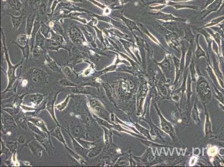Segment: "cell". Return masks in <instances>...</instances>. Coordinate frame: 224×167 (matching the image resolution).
<instances>
[{"instance_id": "6da1fadb", "label": "cell", "mask_w": 224, "mask_h": 167, "mask_svg": "<svg viewBox=\"0 0 224 167\" xmlns=\"http://www.w3.org/2000/svg\"><path fill=\"white\" fill-rule=\"evenodd\" d=\"M29 78L33 83L43 84L48 80V75L40 69L34 68L30 71Z\"/></svg>"}, {"instance_id": "7a4b0ae2", "label": "cell", "mask_w": 224, "mask_h": 167, "mask_svg": "<svg viewBox=\"0 0 224 167\" xmlns=\"http://www.w3.org/2000/svg\"><path fill=\"white\" fill-rule=\"evenodd\" d=\"M3 38H4V37H3ZM3 42H4V50H5L6 58L7 59V62L8 64V67L7 75H8V87L7 88V89L8 90L9 88H10L12 86L13 83L15 82V80L17 78L16 76H15V71H16V69L17 67H19L20 65V64H21V63L17 64L16 65H15V66H13V65H11V64L10 63V61H9L8 55L7 54V51L6 50L7 49L6 46H5V45H4V38L3 40Z\"/></svg>"}, {"instance_id": "3957f363", "label": "cell", "mask_w": 224, "mask_h": 167, "mask_svg": "<svg viewBox=\"0 0 224 167\" xmlns=\"http://www.w3.org/2000/svg\"><path fill=\"white\" fill-rule=\"evenodd\" d=\"M29 146L34 157H35L37 159H40L42 158V154L44 151V149L42 147V146L39 142L37 140H33V142L30 143Z\"/></svg>"}, {"instance_id": "277c9868", "label": "cell", "mask_w": 224, "mask_h": 167, "mask_svg": "<svg viewBox=\"0 0 224 167\" xmlns=\"http://www.w3.org/2000/svg\"><path fill=\"white\" fill-rule=\"evenodd\" d=\"M36 19V13H30L29 16L27 17V25H26V34L31 37V33L33 30V25L35 23V21Z\"/></svg>"}, {"instance_id": "5b68a950", "label": "cell", "mask_w": 224, "mask_h": 167, "mask_svg": "<svg viewBox=\"0 0 224 167\" xmlns=\"http://www.w3.org/2000/svg\"><path fill=\"white\" fill-rule=\"evenodd\" d=\"M29 121H31L34 124L38 126L40 129L47 134L49 137L50 138V133L47 129L45 123L42 121V120L38 117H31L29 119Z\"/></svg>"}, {"instance_id": "8992f818", "label": "cell", "mask_w": 224, "mask_h": 167, "mask_svg": "<svg viewBox=\"0 0 224 167\" xmlns=\"http://www.w3.org/2000/svg\"><path fill=\"white\" fill-rule=\"evenodd\" d=\"M7 15L11 17L13 31L15 32H16L17 30L19 29V27L21 25L23 17L22 16L18 17L15 16L13 15L12 14H10V13H7Z\"/></svg>"}, {"instance_id": "52a82bcc", "label": "cell", "mask_w": 224, "mask_h": 167, "mask_svg": "<svg viewBox=\"0 0 224 167\" xmlns=\"http://www.w3.org/2000/svg\"><path fill=\"white\" fill-rule=\"evenodd\" d=\"M7 4L11 8L17 11H20L23 7V4L20 0H6Z\"/></svg>"}, {"instance_id": "ba28073f", "label": "cell", "mask_w": 224, "mask_h": 167, "mask_svg": "<svg viewBox=\"0 0 224 167\" xmlns=\"http://www.w3.org/2000/svg\"><path fill=\"white\" fill-rule=\"evenodd\" d=\"M33 135L35 136L36 140L39 142L42 146L45 148L46 150H48V149L50 148V144H49V142L47 140L45 137L42 136L36 133H33Z\"/></svg>"}, {"instance_id": "9c48e42d", "label": "cell", "mask_w": 224, "mask_h": 167, "mask_svg": "<svg viewBox=\"0 0 224 167\" xmlns=\"http://www.w3.org/2000/svg\"><path fill=\"white\" fill-rule=\"evenodd\" d=\"M51 135L54 137L55 138H56L58 140H59L61 143H62V144L65 146H67V144H66V142L65 141V139L64 138V137L62 136V132L60 131V128L58 127V128H56L55 129H54L52 132H51Z\"/></svg>"}, {"instance_id": "30bf717a", "label": "cell", "mask_w": 224, "mask_h": 167, "mask_svg": "<svg viewBox=\"0 0 224 167\" xmlns=\"http://www.w3.org/2000/svg\"><path fill=\"white\" fill-rule=\"evenodd\" d=\"M69 134L70 135V137L71 138V140H72V144H73V147L74 148L75 150L78 154H80L81 155H83V153L84 151V148L82 146L80 145V144L76 139H75L74 138H73V137L70 134Z\"/></svg>"}, {"instance_id": "8fae6325", "label": "cell", "mask_w": 224, "mask_h": 167, "mask_svg": "<svg viewBox=\"0 0 224 167\" xmlns=\"http://www.w3.org/2000/svg\"><path fill=\"white\" fill-rule=\"evenodd\" d=\"M55 100H50V101L48 103L47 105L46 106V110L49 112L50 114V115H51V117L53 118L54 120L55 121V122L56 123V124H58V126H60L59 124L58 123V122L57 121L56 117H55V113H54V102H55Z\"/></svg>"}, {"instance_id": "7c38bea8", "label": "cell", "mask_w": 224, "mask_h": 167, "mask_svg": "<svg viewBox=\"0 0 224 167\" xmlns=\"http://www.w3.org/2000/svg\"><path fill=\"white\" fill-rule=\"evenodd\" d=\"M46 65L53 71L60 72H61V69L56 64V63H55L54 61L52 59H51L48 56H47V58H46Z\"/></svg>"}, {"instance_id": "4fadbf2b", "label": "cell", "mask_w": 224, "mask_h": 167, "mask_svg": "<svg viewBox=\"0 0 224 167\" xmlns=\"http://www.w3.org/2000/svg\"><path fill=\"white\" fill-rule=\"evenodd\" d=\"M29 36L27 34H22L17 38V44L22 46H24L29 42Z\"/></svg>"}, {"instance_id": "5bb4252c", "label": "cell", "mask_w": 224, "mask_h": 167, "mask_svg": "<svg viewBox=\"0 0 224 167\" xmlns=\"http://www.w3.org/2000/svg\"><path fill=\"white\" fill-rule=\"evenodd\" d=\"M2 119H3V121L4 122V124L7 126H13L16 125L15 121L13 120V119L10 115H9L8 114H2Z\"/></svg>"}, {"instance_id": "9a60e30c", "label": "cell", "mask_w": 224, "mask_h": 167, "mask_svg": "<svg viewBox=\"0 0 224 167\" xmlns=\"http://www.w3.org/2000/svg\"><path fill=\"white\" fill-rule=\"evenodd\" d=\"M102 150V148L99 147V146H94L91 148L90 151H89L88 154V157L92 158L96 157L101 153Z\"/></svg>"}, {"instance_id": "2e32d148", "label": "cell", "mask_w": 224, "mask_h": 167, "mask_svg": "<svg viewBox=\"0 0 224 167\" xmlns=\"http://www.w3.org/2000/svg\"><path fill=\"white\" fill-rule=\"evenodd\" d=\"M27 126L31 130V131H33L34 133L37 134L39 135H40L45 137L44 134L43 133V132H42V130H40V129L38 126H37L35 124H34L33 123H32L31 121H28Z\"/></svg>"}, {"instance_id": "e0dca14e", "label": "cell", "mask_w": 224, "mask_h": 167, "mask_svg": "<svg viewBox=\"0 0 224 167\" xmlns=\"http://www.w3.org/2000/svg\"><path fill=\"white\" fill-rule=\"evenodd\" d=\"M42 35L45 38H50L51 33V30L49 27L47 26L45 24L42 23L41 27H40V30Z\"/></svg>"}, {"instance_id": "ac0fdd59", "label": "cell", "mask_w": 224, "mask_h": 167, "mask_svg": "<svg viewBox=\"0 0 224 167\" xmlns=\"http://www.w3.org/2000/svg\"><path fill=\"white\" fill-rule=\"evenodd\" d=\"M29 99L32 103H33L37 105L40 103L42 101L44 95L37 94H33V95H30L28 96Z\"/></svg>"}, {"instance_id": "d6986e66", "label": "cell", "mask_w": 224, "mask_h": 167, "mask_svg": "<svg viewBox=\"0 0 224 167\" xmlns=\"http://www.w3.org/2000/svg\"><path fill=\"white\" fill-rule=\"evenodd\" d=\"M76 140L79 142L82 146L85 149H91L92 148L96 146V143L94 142H89L84 140L83 139H80L79 138H76Z\"/></svg>"}, {"instance_id": "ffe728a7", "label": "cell", "mask_w": 224, "mask_h": 167, "mask_svg": "<svg viewBox=\"0 0 224 167\" xmlns=\"http://www.w3.org/2000/svg\"><path fill=\"white\" fill-rule=\"evenodd\" d=\"M72 92L74 93L79 94H88L90 92V88L88 87H82V86H75L72 89Z\"/></svg>"}, {"instance_id": "44dd1931", "label": "cell", "mask_w": 224, "mask_h": 167, "mask_svg": "<svg viewBox=\"0 0 224 167\" xmlns=\"http://www.w3.org/2000/svg\"><path fill=\"white\" fill-rule=\"evenodd\" d=\"M65 148H66L67 150L70 153V154L71 155V156H72L73 157H74V158L77 161H78V162H79V163H81V164H83V163L84 162V159H83V158H82L80 155L77 154V153H75L74 151H73L71 150V149H70V148H69L67 146H65Z\"/></svg>"}, {"instance_id": "7402d4cb", "label": "cell", "mask_w": 224, "mask_h": 167, "mask_svg": "<svg viewBox=\"0 0 224 167\" xmlns=\"http://www.w3.org/2000/svg\"><path fill=\"white\" fill-rule=\"evenodd\" d=\"M17 45L19 46L21 50L22 51V53H23V56H24V58H27L29 55V42L24 46H22L19 44H17Z\"/></svg>"}, {"instance_id": "603a6c76", "label": "cell", "mask_w": 224, "mask_h": 167, "mask_svg": "<svg viewBox=\"0 0 224 167\" xmlns=\"http://www.w3.org/2000/svg\"><path fill=\"white\" fill-rule=\"evenodd\" d=\"M29 6L32 8L34 10H36L37 8L39 9V7L42 4V1L41 0H30Z\"/></svg>"}, {"instance_id": "cb8c5ba5", "label": "cell", "mask_w": 224, "mask_h": 167, "mask_svg": "<svg viewBox=\"0 0 224 167\" xmlns=\"http://www.w3.org/2000/svg\"><path fill=\"white\" fill-rule=\"evenodd\" d=\"M70 95L67 96L66 99L64 100V101L62 102L61 104L56 105L55 107L58 109L59 110L62 111V110H63L64 109L67 107V105L68 104L69 101L70 100Z\"/></svg>"}, {"instance_id": "d4e9b609", "label": "cell", "mask_w": 224, "mask_h": 167, "mask_svg": "<svg viewBox=\"0 0 224 167\" xmlns=\"http://www.w3.org/2000/svg\"><path fill=\"white\" fill-rule=\"evenodd\" d=\"M60 84L64 86H71V87H75L77 86L76 85H75L72 82H71L70 80L67 79H62L60 81Z\"/></svg>"}, {"instance_id": "484cf974", "label": "cell", "mask_w": 224, "mask_h": 167, "mask_svg": "<svg viewBox=\"0 0 224 167\" xmlns=\"http://www.w3.org/2000/svg\"><path fill=\"white\" fill-rule=\"evenodd\" d=\"M82 129L80 126H74L72 129V134L75 138H78L81 135Z\"/></svg>"}, {"instance_id": "4316f807", "label": "cell", "mask_w": 224, "mask_h": 167, "mask_svg": "<svg viewBox=\"0 0 224 167\" xmlns=\"http://www.w3.org/2000/svg\"><path fill=\"white\" fill-rule=\"evenodd\" d=\"M6 146L8 148V149L12 151H15V150L16 149L17 143L16 142H7L5 143Z\"/></svg>"}, {"instance_id": "83f0119b", "label": "cell", "mask_w": 224, "mask_h": 167, "mask_svg": "<svg viewBox=\"0 0 224 167\" xmlns=\"http://www.w3.org/2000/svg\"><path fill=\"white\" fill-rule=\"evenodd\" d=\"M96 121H98V123L100 124V125H103L104 126L107 128L108 129H110L111 128V125H109L107 121H104V120H103V119H102L100 118H99V117H96Z\"/></svg>"}, {"instance_id": "f1b7e54d", "label": "cell", "mask_w": 224, "mask_h": 167, "mask_svg": "<svg viewBox=\"0 0 224 167\" xmlns=\"http://www.w3.org/2000/svg\"><path fill=\"white\" fill-rule=\"evenodd\" d=\"M27 142V139L26 137L23 135H21L19 136V143L21 144H25V143Z\"/></svg>"}, {"instance_id": "f546056e", "label": "cell", "mask_w": 224, "mask_h": 167, "mask_svg": "<svg viewBox=\"0 0 224 167\" xmlns=\"http://www.w3.org/2000/svg\"><path fill=\"white\" fill-rule=\"evenodd\" d=\"M39 10L40 13H41V14L44 15L46 12L45 4H44V3L42 2V4H41V5H40V6L39 8Z\"/></svg>"}, {"instance_id": "4dcf8cb0", "label": "cell", "mask_w": 224, "mask_h": 167, "mask_svg": "<svg viewBox=\"0 0 224 167\" xmlns=\"http://www.w3.org/2000/svg\"><path fill=\"white\" fill-rule=\"evenodd\" d=\"M84 120L85 121V123L87 124L88 125H89L91 123V119L90 117V115L87 114L86 115H85V117H84Z\"/></svg>"}, {"instance_id": "1f68e13d", "label": "cell", "mask_w": 224, "mask_h": 167, "mask_svg": "<svg viewBox=\"0 0 224 167\" xmlns=\"http://www.w3.org/2000/svg\"><path fill=\"white\" fill-rule=\"evenodd\" d=\"M64 72L65 73L67 74V75L71 76V75H73V72L71 71L70 69L68 67H66L65 69H64Z\"/></svg>"}, {"instance_id": "d6a6232c", "label": "cell", "mask_w": 224, "mask_h": 167, "mask_svg": "<svg viewBox=\"0 0 224 167\" xmlns=\"http://www.w3.org/2000/svg\"><path fill=\"white\" fill-rule=\"evenodd\" d=\"M58 4V0H55L54 2H53V4H52V6H51V7L52 14L54 13V10H55V8L56 7V5H57Z\"/></svg>"}, {"instance_id": "836d02e7", "label": "cell", "mask_w": 224, "mask_h": 167, "mask_svg": "<svg viewBox=\"0 0 224 167\" xmlns=\"http://www.w3.org/2000/svg\"><path fill=\"white\" fill-rule=\"evenodd\" d=\"M68 1H70L73 2H84V0H68Z\"/></svg>"}]
</instances>
